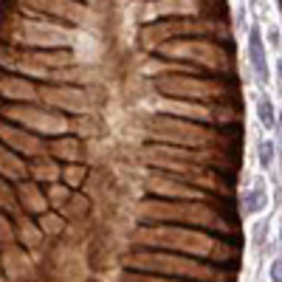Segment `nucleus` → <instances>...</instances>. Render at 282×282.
<instances>
[{
  "label": "nucleus",
  "instance_id": "7",
  "mask_svg": "<svg viewBox=\"0 0 282 282\" xmlns=\"http://www.w3.org/2000/svg\"><path fill=\"white\" fill-rule=\"evenodd\" d=\"M276 71H279V76H282V57L276 60Z\"/></svg>",
  "mask_w": 282,
  "mask_h": 282
},
{
  "label": "nucleus",
  "instance_id": "4",
  "mask_svg": "<svg viewBox=\"0 0 282 282\" xmlns=\"http://www.w3.org/2000/svg\"><path fill=\"white\" fill-rule=\"evenodd\" d=\"M260 164L263 166L274 164V144H271V141H263V144H260Z\"/></svg>",
  "mask_w": 282,
  "mask_h": 282
},
{
  "label": "nucleus",
  "instance_id": "8",
  "mask_svg": "<svg viewBox=\"0 0 282 282\" xmlns=\"http://www.w3.org/2000/svg\"><path fill=\"white\" fill-rule=\"evenodd\" d=\"M279 243H282V229H279Z\"/></svg>",
  "mask_w": 282,
  "mask_h": 282
},
{
  "label": "nucleus",
  "instance_id": "2",
  "mask_svg": "<svg viewBox=\"0 0 282 282\" xmlns=\"http://www.w3.org/2000/svg\"><path fill=\"white\" fill-rule=\"evenodd\" d=\"M257 116H260V122L265 124V127H276V110H274V102H271L268 96H260V102H257Z\"/></svg>",
  "mask_w": 282,
  "mask_h": 282
},
{
  "label": "nucleus",
  "instance_id": "3",
  "mask_svg": "<svg viewBox=\"0 0 282 282\" xmlns=\"http://www.w3.org/2000/svg\"><path fill=\"white\" fill-rule=\"evenodd\" d=\"M265 201H268V198H265V189L263 186H254L251 192H248V195H245V215H257L260 209L265 206Z\"/></svg>",
  "mask_w": 282,
  "mask_h": 282
},
{
  "label": "nucleus",
  "instance_id": "6",
  "mask_svg": "<svg viewBox=\"0 0 282 282\" xmlns=\"http://www.w3.org/2000/svg\"><path fill=\"white\" fill-rule=\"evenodd\" d=\"M276 127H279V130H276V133H279V141H282V113H279V116H276Z\"/></svg>",
  "mask_w": 282,
  "mask_h": 282
},
{
  "label": "nucleus",
  "instance_id": "1",
  "mask_svg": "<svg viewBox=\"0 0 282 282\" xmlns=\"http://www.w3.org/2000/svg\"><path fill=\"white\" fill-rule=\"evenodd\" d=\"M248 60H251L257 82L265 85V82H268V65H265V43H263L260 25H251V29H248Z\"/></svg>",
  "mask_w": 282,
  "mask_h": 282
},
{
  "label": "nucleus",
  "instance_id": "5",
  "mask_svg": "<svg viewBox=\"0 0 282 282\" xmlns=\"http://www.w3.org/2000/svg\"><path fill=\"white\" fill-rule=\"evenodd\" d=\"M271 282H282V260L271 263Z\"/></svg>",
  "mask_w": 282,
  "mask_h": 282
}]
</instances>
